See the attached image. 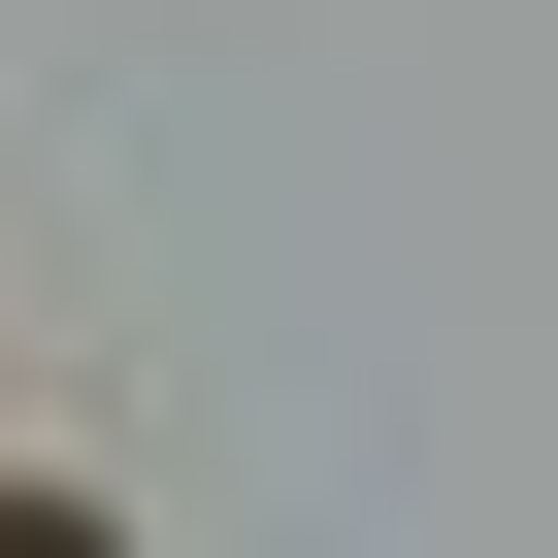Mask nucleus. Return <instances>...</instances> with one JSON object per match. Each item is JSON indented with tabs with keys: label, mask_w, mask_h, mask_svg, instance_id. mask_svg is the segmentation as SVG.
<instances>
[{
	"label": "nucleus",
	"mask_w": 558,
	"mask_h": 558,
	"mask_svg": "<svg viewBox=\"0 0 558 558\" xmlns=\"http://www.w3.org/2000/svg\"><path fill=\"white\" fill-rule=\"evenodd\" d=\"M0 558H34V525H0Z\"/></svg>",
	"instance_id": "nucleus-1"
}]
</instances>
